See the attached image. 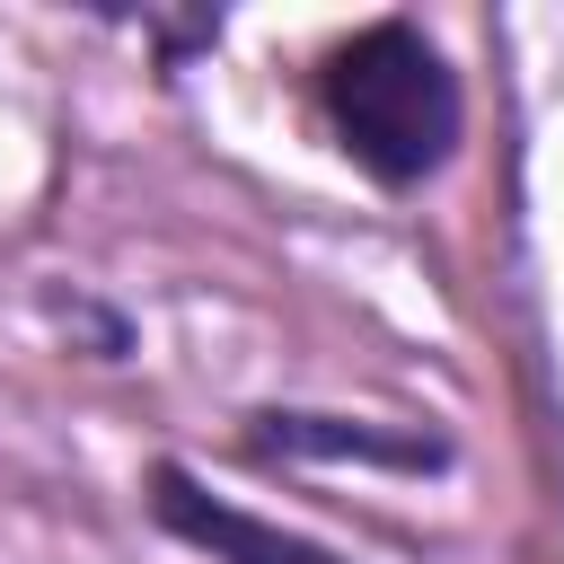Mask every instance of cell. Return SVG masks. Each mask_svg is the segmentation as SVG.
Returning a JSON list of instances; mask_svg holds the SVG:
<instances>
[{
    "instance_id": "cell-2",
    "label": "cell",
    "mask_w": 564,
    "mask_h": 564,
    "mask_svg": "<svg viewBox=\"0 0 564 564\" xmlns=\"http://www.w3.org/2000/svg\"><path fill=\"white\" fill-rule=\"evenodd\" d=\"M150 511H159V529H176L212 564H344V555H326V546H308V538H291V529H273V520L203 494L185 467H159L150 476Z\"/></svg>"
},
{
    "instance_id": "cell-3",
    "label": "cell",
    "mask_w": 564,
    "mask_h": 564,
    "mask_svg": "<svg viewBox=\"0 0 564 564\" xmlns=\"http://www.w3.org/2000/svg\"><path fill=\"white\" fill-rule=\"evenodd\" d=\"M264 449H291V458H370V467H441V441H405V432H379V423H344V414H256Z\"/></svg>"
},
{
    "instance_id": "cell-1",
    "label": "cell",
    "mask_w": 564,
    "mask_h": 564,
    "mask_svg": "<svg viewBox=\"0 0 564 564\" xmlns=\"http://www.w3.org/2000/svg\"><path fill=\"white\" fill-rule=\"evenodd\" d=\"M326 115H335V141L379 185H414L458 141V79H449V62L405 18H379L352 44H335V62H326Z\"/></svg>"
}]
</instances>
